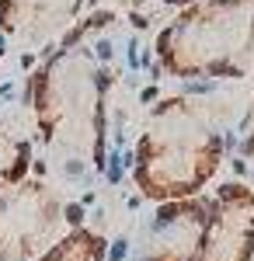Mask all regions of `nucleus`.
I'll use <instances>...</instances> for the list:
<instances>
[{
    "instance_id": "f257e3e1",
    "label": "nucleus",
    "mask_w": 254,
    "mask_h": 261,
    "mask_svg": "<svg viewBox=\"0 0 254 261\" xmlns=\"http://www.w3.org/2000/svg\"><path fill=\"white\" fill-rule=\"evenodd\" d=\"M112 81V60L84 28L63 39V45L49 53L28 77L35 129L49 153L63 157L66 174H87L105 167Z\"/></svg>"
},
{
    "instance_id": "f03ea898",
    "label": "nucleus",
    "mask_w": 254,
    "mask_h": 261,
    "mask_svg": "<svg viewBox=\"0 0 254 261\" xmlns=\"http://www.w3.org/2000/svg\"><path fill=\"white\" fill-rule=\"evenodd\" d=\"M226 136L216 112L195 94H174L154 105L136 140L133 178L154 202L195 199L223 164Z\"/></svg>"
},
{
    "instance_id": "7ed1b4c3",
    "label": "nucleus",
    "mask_w": 254,
    "mask_h": 261,
    "mask_svg": "<svg viewBox=\"0 0 254 261\" xmlns=\"http://www.w3.org/2000/svg\"><path fill=\"white\" fill-rule=\"evenodd\" d=\"M177 81H240L254 66V0H192L154 42Z\"/></svg>"
},
{
    "instance_id": "20e7f679",
    "label": "nucleus",
    "mask_w": 254,
    "mask_h": 261,
    "mask_svg": "<svg viewBox=\"0 0 254 261\" xmlns=\"http://www.w3.org/2000/svg\"><path fill=\"white\" fill-rule=\"evenodd\" d=\"M202 233L198 261H251L254 258V192L240 181H230L216 192Z\"/></svg>"
},
{
    "instance_id": "39448f33",
    "label": "nucleus",
    "mask_w": 254,
    "mask_h": 261,
    "mask_svg": "<svg viewBox=\"0 0 254 261\" xmlns=\"http://www.w3.org/2000/svg\"><path fill=\"white\" fill-rule=\"evenodd\" d=\"M209 205L202 199L160 202L150 223V251L139 261H198Z\"/></svg>"
},
{
    "instance_id": "423d86ee",
    "label": "nucleus",
    "mask_w": 254,
    "mask_h": 261,
    "mask_svg": "<svg viewBox=\"0 0 254 261\" xmlns=\"http://www.w3.org/2000/svg\"><path fill=\"white\" fill-rule=\"evenodd\" d=\"M87 0H0V35L18 45H49L63 39Z\"/></svg>"
},
{
    "instance_id": "0eeeda50",
    "label": "nucleus",
    "mask_w": 254,
    "mask_h": 261,
    "mask_svg": "<svg viewBox=\"0 0 254 261\" xmlns=\"http://www.w3.org/2000/svg\"><path fill=\"white\" fill-rule=\"evenodd\" d=\"M28 167H32V143L0 125V192L21 185L28 178Z\"/></svg>"
},
{
    "instance_id": "6e6552de",
    "label": "nucleus",
    "mask_w": 254,
    "mask_h": 261,
    "mask_svg": "<svg viewBox=\"0 0 254 261\" xmlns=\"http://www.w3.org/2000/svg\"><path fill=\"white\" fill-rule=\"evenodd\" d=\"M244 153L254 161V94L247 105V115H244Z\"/></svg>"
},
{
    "instance_id": "1a4fd4ad",
    "label": "nucleus",
    "mask_w": 254,
    "mask_h": 261,
    "mask_svg": "<svg viewBox=\"0 0 254 261\" xmlns=\"http://www.w3.org/2000/svg\"><path fill=\"white\" fill-rule=\"evenodd\" d=\"M160 4H171V7H185V4H192V0H160Z\"/></svg>"
}]
</instances>
